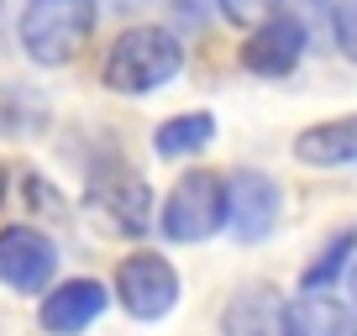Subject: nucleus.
Masks as SVG:
<instances>
[{"mask_svg": "<svg viewBox=\"0 0 357 336\" xmlns=\"http://www.w3.org/2000/svg\"><path fill=\"white\" fill-rule=\"evenodd\" d=\"M294 158L310 168H347L357 163V116H342V121H321L310 132L294 137Z\"/></svg>", "mask_w": 357, "mask_h": 336, "instance_id": "12", "label": "nucleus"}, {"mask_svg": "<svg viewBox=\"0 0 357 336\" xmlns=\"http://www.w3.org/2000/svg\"><path fill=\"white\" fill-rule=\"evenodd\" d=\"M0 6H6V0H0Z\"/></svg>", "mask_w": 357, "mask_h": 336, "instance_id": "23", "label": "nucleus"}, {"mask_svg": "<svg viewBox=\"0 0 357 336\" xmlns=\"http://www.w3.org/2000/svg\"><path fill=\"white\" fill-rule=\"evenodd\" d=\"M22 200L43 205V215H63V200H58V190H47L37 174H26V179H22Z\"/></svg>", "mask_w": 357, "mask_h": 336, "instance_id": "18", "label": "nucleus"}, {"mask_svg": "<svg viewBox=\"0 0 357 336\" xmlns=\"http://www.w3.org/2000/svg\"><path fill=\"white\" fill-rule=\"evenodd\" d=\"M331 32H336V47H342V53L357 63V0H336Z\"/></svg>", "mask_w": 357, "mask_h": 336, "instance_id": "17", "label": "nucleus"}, {"mask_svg": "<svg viewBox=\"0 0 357 336\" xmlns=\"http://www.w3.org/2000/svg\"><path fill=\"white\" fill-rule=\"evenodd\" d=\"M211 11H215V0H174V16H178L184 26H200Z\"/></svg>", "mask_w": 357, "mask_h": 336, "instance_id": "19", "label": "nucleus"}, {"mask_svg": "<svg viewBox=\"0 0 357 336\" xmlns=\"http://www.w3.org/2000/svg\"><path fill=\"white\" fill-rule=\"evenodd\" d=\"M89 205L105 215V226L121 236H142L147 226H153V190H147L137 174H121V168H111V179H95L89 184Z\"/></svg>", "mask_w": 357, "mask_h": 336, "instance_id": "7", "label": "nucleus"}, {"mask_svg": "<svg viewBox=\"0 0 357 336\" xmlns=\"http://www.w3.org/2000/svg\"><path fill=\"white\" fill-rule=\"evenodd\" d=\"M58 273V247L37 226H6L0 231V284L16 294H43Z\"/></svg>", "mask_w": 357, "mask_h": 336, "instance_id": "5", "label": "nucleus"}, {"mask_svg": "<svg viewBox=\"0 0 357 336\" xmlns=\"http://www.w3.org/2000/svg\"><path fill=\"white\" fill-rule=\"evenodd\" d=\"M215 11H221L226 22H236V26H257V22H268V16L279 11V0H215Z\"/></svg>", "mask_w": 357, "mask_h": 336, "instance_id": "16", "label": "nucleus"}, {"mask_svg": "<svg viewBox=\"0 0 357 336\" xmlns=\"http://www.w3.org/2000/svg\"><path fill=\"white\" fill-rule=\"evenodd\" d=\"M279 211H284V194L268 174L242 168L226 179V226H231L236 242H263L279 226Z\"/></svg>", "mask_w": 357, "mask_h": 336, "instance_id": "6", "label": "nucleus"}, {"mask_svg": "<svg viewBox=\"0 0 357 336\" xmlns=\"http://www.w3.org/2000/svg\"><path fill=\"white\" fill-rule=\"evenodd\" d=\"M352 247H357V231H342L336 242H326V252L305 268V289H326V284L336 279V268L347 263V252H352Z\"/></svg>", "mask_w": 357, "mask_h": 336, "instance_id": "15", "label": "nucleus"}, {"mask_svg": "<svg viewBox=\"0 0 357 336\" xmlns=\"http://www.w3.org/2000/svg\"><path fill=\"white\" fill-rule=\"evenodd\" d=\"M43 121H47L43 95H26L22 84L0 90V132H43Z\"/></svg>", "mask_w": 357, "mask_h": 336, "instance_id": "14", "label": "nucleus"}, {"mask_svg": "<svg viewBox=\"0 0 357 336\" xmlns=\"http://www.w3.org/2000/svg\"><path fill=\"white\" fill-rule=\"evenodd\" d=\"M111 11H142V6H153V0H105Z\"/></svg>", "mask_w": 357, "mask_h": 336, "instance_id": "20", "label": "nucleus"}, {"mask_svg": "<svg viewBox=\"0 0 357 336\" xmlns=\"http://www.w3.org/2000/svg\"><path fill=\"white\" fill-rule=\"evenodd\" d=\"M95 0H26L22 11V47L26 58H37L43 68H63L95 37Z\"/></svg>", "mask_w": 357, "mask_h": 336, "instance_id": "2", "label": "nucleus"}, {"mask_svg": "<svg viewBox=\"0 0 357 336\" xmlns=\"http://www.w3.org/2000/svg\"><path fill=\"white\" fill-rule=\"evenodd\" d=\"M105 305H111L105 284H95V279H68V284H58V289L43 294L37 321H43V331H53V336H79L84 326L100 321Z\"/></svg>", "mask_w": 357, "mask_h": 336, "instance_id": "9", "label": "nucleus"}, {"mask_svg": "<svg viewBox=\"0 0 357 336\" xmlns=\"http://www.w3.org/2000/svg\"><path fill=\"white\" fill-rule=\"evenodd\" d=\"M300 58H305V22L300 16H284V11L257 22L252 37L242 43V63L252 68V74H263V79H284Z\"/></svg>", "mask_w": 357, "mask_h": 336, "instance_id": "8", "label": "nucleus"}, {"mask_svg": "<svg viewBox=\"0 0 357 336\" xmlns=\"http://www.w3.org/2000/svg\"><path fill=\"white\" fill-rule=\"evenodd\" d=\"M158 221H163V231L174 242H205V236H215L226 226V179L211 174V168H190L168 190Z\"/></svg>", "mask_w": 357, "mask_h": 336, "instance_id": "3", "label": "nucleus"}, {"mask_svg": "<svg viewBox=\"0 0 357 336\" xmlns=\"http://www.w3.org/2000/svg\"><path fill=\"white\" fill-rule=\"evenodd\" d=\"M284 336H357L352 305H342L326 289H305L284 305Z\"/></svg>", "mask_w": 357, "mask_h": 336, "instance_id": "10", "label": "nucleus"}, {"mask_svg": "<svg viewBox=\"0 0 357 336\" xmlns=\"http://www.w3.org/2000/svg\"><path fill=\"white\" fill-rule=\"evenodd\" d=\"M184 68V43L168 26H126L105 53V84L116 95H153Z\"/></svg>", "mask_w": 357, "mask_h": 336, "instance_id": "1", "label": "nucleus"}, {"mask_svg": "<svg viewBox=\"0 0 357 336\" xmlns=\"http://www.w3.org/2000/svg\"><path fill=\"white\" fill-rule=\"evenodd\" d=\"M221 331L226 336H284V300L268 284H252L226 305Z\"/></svg>", "mask_w": 357, "mask_h": 336, "instance_id": "11", "label": "nucleus"}, {"mask_svg": "<svg viewBox=\"0 0 357 336\" xmlns=\"http://www.w3.org/2000/svg\"><path fill=\"white\" fill-rule=\"evenodd\" d=\"M116 305L132 321H163L178 305V273L163 252H132L116 268Z\"/></svg>", "mask_w": 357, "mask_h": 336, "instance_id": "4", "label": "nucleus"}, {"mask_svg": "<svg viewBox=\"0 0 357 336\" xmlns=\"http://www.w3.org/2000/svg\"><path fill=\"white\" fill-rule=\"evenodd\" d=\"M0 194H6V168H0Z\"/></svg>", "mask_w": 357, "mask_h": 336, "instance_id": "22", "label": "nucleus"}, {"mask_svg": "<svg viewBox=\"0 0 357 336\" xmlns=\"http://www.w3.org/2000/svg\"><path fill=\"white\" fill-rule=\"evenodd\" d=\"M211 137H215V116L190 111V116H168V121L158 126L153 147H158V158H195V153L211 147Z\"/></svg>", "mask_w": 357, "mask_h": 336, "instance_id": "13", "label": "nucleus"}, {"mask_svg": "<svg viewBox=\"0 0 357 336\" xmlns=\"http://www.w3.org/2000/svg\"><path fill=\"white\" fill-rule=\"evenodd\" d=\"M352 315H357V268H352Z\"/></svg>", "mask_w": 357, "mask_h": 336, "instance_id": "21", "label": "nucleus"}]
</instances>
